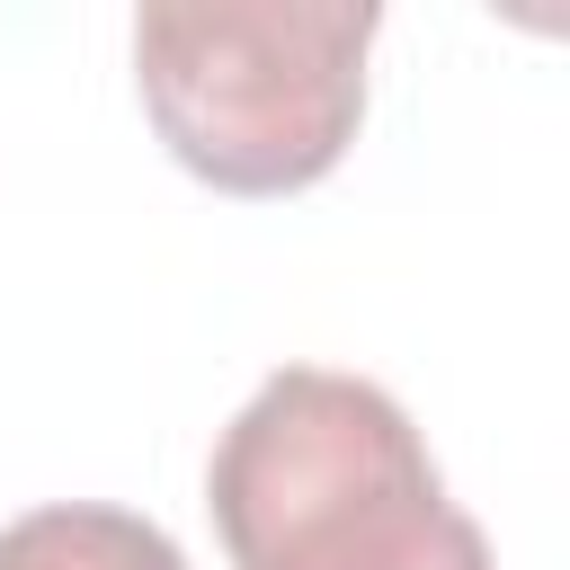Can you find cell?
<instances>
[{"label": "cell", "instance_id": "6da1fadb", "mask_svg": "<svg viewBox=\"0 0 570 570\" xmlns=\"http://www.w3.org/2000/svg\"><path fill=\"white\" fill-rule=\"evenodd\" d=\"M232 570H499L410 410L330 365L267 374L205 463Z\"/></svg>", "mask_w": 570, "mask_h": 570}, {"label": "cell", "instance_id": "7a4b0ae2", "mask_svg": "<svg viewBox=\"0 0 570 570\" xmlns=\"http://www.w3.org/2000/svg\"><path fill=\"white\" fill-rule=\"evenodd\" d=\"M365 0H151L134 18V89L169 160L223 196H294L330 178L365 116Z\"/></svg>", "mask_w": 570, "mask_h": 570}, {"label": "cell", "instance_id": "3957f363", "mask_svg": "<svg viewBox=\"0 0 570 570\" xmlns=\"http://www.w3.org/2000/svg\"><path fill=\"white\" fill-rule=\"evenodd\" d=\"M0 570H187V552L134 508L53 499L0 525Z\"/></svg>", "mask_w": 570, "mask_h": 570}]
</instances>
